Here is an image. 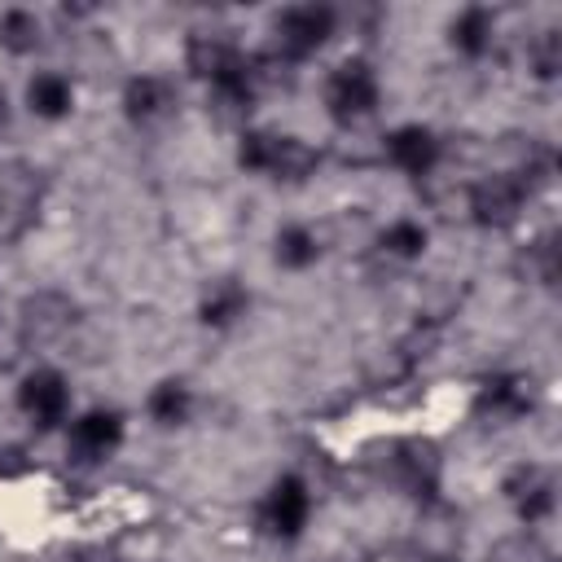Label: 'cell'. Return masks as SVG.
I'll list each match as a JSON object with an SVG mask.
<instances>
[{
  "label": "cell",
  "mask_w": 562,
  "mask_h": 562,
  "mask_svg": "<svg viewBox=\"0 0 562 562\" xmlns=\"http://www.w3.org/2000/svg\"><path fill=\"white\" fill-rule=\"evenodd\" d=\"M527 70L536 79H553L562 70V35H558V26H544V31H536L527 40Z\"/></svg>",
  "instance_id": "23"
},
{
  "label": "cell",
  "mask_w": 562,
  "mask_h": 562,
  "mask_svg": "<svg viewBox=\"0 0 562 562\" xmlns=\"http://www.w3.org/2000/svg\"><path fill=\"white\" fill-rule=\"evenodd\" d=\"M307 518H312V487H307V479L294 474V470L277 474V479L268 483V492L259 496V505H255V527H259L268 540H281V544L299 540L303 527H307Z\"/></svg>",
  "instance_id": "7"
},
{
  "label": "cell",
  "mask_w": 562,
  "mask_h": 562,
  "mask_svg": "<svg viewBox=\"0 0 562 562\" xmlns=\"http://www.w3.org/2000/svg\"><path fill=\"white\" fill-rule=\"evenodd\" d=\"M250 312V290L237 277H215L198 299V321L206 329H233Z\"/></svg>",
  "instance_id": "15"
},
{
  "label": "cell",
  "mask_w": 562,
  "mask_h": 562,
  "mask_svg": "<svg viewBox=\"0 0 562 562\" xmlns=\"http://www.w3.org/2000/svg\"><path fill=\"white\" fill-rule=\"evenodd\" d=\"M237 167L268 176V180H285L299 184L321 167V149L307 145L294 132H272V127H246L237 140Z\"/></svg>",
  "instance_id": "2"
},
{
  "label": "cell",
  "mask_w": 562,
  "mask_h": 562,
  "mask_svg": "<svg viewBox=\"0 0 562 562\" xmlns=\"http://www.w3.org/2000/svg\"><path fill=\"white\" fill-rule=\"evenodd\" d=\"M536 408V382L527 373H492L479 395H474V413L483 422H522Z\"/></svg>",
  "instance_id": "12"
},
{
  "label": "cell",
  "mask_w": 562,
  "mask_h": 562,
  "mask_svg": "<svg viewBox=\"0 0 562 562\" xmlns=\"http://www.w3.org/2000/svg\"><path fill=\"white\" fill-rule=\"evenodd\" d=\"M26 110L44 123H61L75 110V79L61 70H40L26 83Z\"/></svg>",
  "instance_id": "16"
},
{
  "label": "cell",
  "mask_w": 562,
  "mask_h": 562,
  "mask_svg": "<svg viewBox=\"0 0 562 562\" xmlns=\"http://www.w3.org/2000/svg\"><path fill=\"white\" fill-rule=\"evenodd\" d=\"M18 413L35 426V430H53L70 417V378L53 364H35L31 373H22L18 382Z\"/></svg>",
  "instance_id": "9"
},
{
  "label": "cell",
  "mask_w": 562,
  "mask_h": 562,
  "mask_svg": "<svg viewBox=\"0 0 562 562\" xmlns=\"http://www.w3.org/2000/svg\"><path fill=\"white\" fill-rule=\"evenodd\" d=\"M382 158H386L395 171L422 180V176H430V171L443 162V140H439V132L426 127V123H400V127H391V132L382 136Z\"/></svg>",
  "instance_id": "11"
},
{
  "label": "cell",
  "mask_w": 562,
  "mask_h": 562,
  "mask_svg": "<svg viewBox=\"0 0 562 562\" xmlns=\"http://www.w3.org/2000/svg\"><path fill=\"white\" fill-rule=\"evenodd\" d=\"M448 44H452L461 57H470V61L487 57L492 44H496V13L483 9V4H465V9L448 22Z\"/></svg>",
  "instance_id": "17"
},
{
  "label": "cell",
  "mask_w": 562,
  "mask_h": 562,
  "mask_svg": "<svg viewBox=\"0 0 562 562\" xmlns=\"http://www.w3.org/2000/svg\"><path fill=\"white\" fill-rule=\"evenodd\" d=\"M338 31V9L334 4H290L272 18V61L299 66L312 53H321Z\"/></svg>",
  "instance_id": "5"
},
{
  "label": "cell",
  "mask_w": 562,
  "mask_h": 562,
  "mask_svg": "<svg viewBox=\"0 0 562 562\" xmlns=\"http://www.w3.org/2000/svg\"><path fill=\"white\" fill-rule=\"evenodd\" d=\"M75 325V303L57 290H40L22 303V316H18V329H22V342H53L61 338L66 329Z\"/></svg>",
  "instance_id": "14"
},
{
  "label": "cell",
  "mask_w": 562,
  "mask_h": 562,
  "mask_svg": "<svg viewBox=\"0 0 562 562\" xmlns=\"http://www.w3.org/2000/svg\"><path fill=\"white\" fill-rule=\"evenodd\" d=\"M44 189V171L31 158H0V246H13L35 228Z\"/></svg>",
  "instance_id": "4"
},
{
  "label": "cell",
  "mask_w": 562,
  "mask_h": 562,
  "mask_svg": "<svg viewBox=\"0 0 562 562\" xmlns=\"http://www.w3.org/2000/svg\"><path fill=\"white\" fill-rule=\"evenodd\" d=\"M321 101H325V114H329L338 127H356V123L373 119V110H378V101H382L378 70H373L364 57L338 61V66L325 75Z\"/></svg>",
  "instance_id": "6"
},
{
  "label": "cell",
  "mask_w": 562,
  "mask_h": 562,
  "mask_svg": "<svg viewBox=\"0 0 562 562\" xmlns=\"http://www.w3.org/2000/svg\"><path fill=\"white\" fill-rule=\"evenodd\" d=\"M321 255H325V246H321V233L312 224H299L294 220V224H281L277 237H272V259L285 272H307Z\"/></svg>",
  "instance_id": "19"
},
{
  "label": "cell",
  "mask_w": 562,
  "mask_h": 562,
  "mask_svg": "<svg viewBox=\"0 0 562 562\" xmlns=\"http://www.w3.org/2000/svg\"><path fill=\"white\" fill-rule=\"evenodd\" d=\"M426 562H457V558H426Z\"/></svg>",
  "instance_id": "26"
},
{
  "label": "cell",
  "mask_w": 562,
  "mask_h": 562,
  "mask_svg": "<svg viewBox=\"0 0 562 562\" xmlns=\"http://www.w3.org/2000/svg\"><path fill=\"white\" fill-rule=\"evenodd\" d=\"M527 272L540 281V285H553L558 281V233L544 228L531 246H527Z\"/></svg>",
  "instance_id": "24"
},
{
  "label": "cell",
  "mask_w": 562,
  "mask_h": 562,
  "mask_svg": "<svg viewBox=\"0 0 562 562\" xmlns=\"http://www.w3.org/2000/svg\"><path fill=\"white\" fill-rule=\"evenodd\" d=\"M487 562H558V558H553V549H549L531 527H522V531L501 536V540L487 549Z\"/></svg>",
  "instance_id": "22"
},
{
  "label": "cell",
  "mask_w": 562,
  "mask_h": 562,
  "mask_svg": "<svg viewBox=\"0 0 562 562\" xmlns=\"http://www.w3.org/2000/svg\"><path fill=\"white\" fill-rule=\"evenodd\" d=\"M501 492H505V501H509V509L518 514L522 527H540V522L553 514V505H558V479H553V470L540 465V461L514 465V470L505 474Z\"/></svg>",
  "instance_id": "10"
},
{
  "label": "cell",
  "mask_w": 562,
  "mask_h": 562,
  "mask_svg": "<svg viewBox=\"0 0 562 562\" xmlns=\"http://www.w3.org/2000/svg\"><path fill=\"white\" fill-rule=\"evenodd\" d=\"M44 44V22L35 9H4L0 13V48L13 57H31Z\"/></svg>",
  "instance_id": "21"
},
{
  "label": "cell",
  "mask_w": 562,
  "mask_h": 562,
  "mask_svg": "<svg viewBox=\"0 0 562 562\" xmlns=\"http://www.w3.org/2000/svg\"><path fill=\"white\" fill-rule=\"evenodd\" d=\"M426 246H430V228H426L422 220H413V215H400V220H391V224L378 233V250H382L386 259H395V263L422 259Z\"/></svg>",
  "instance_id": "20"
},
{
  "label": "cell",
  "mask_w": 562,
  "mask_h": 562,
  "mask_svg": "<svg viewBox=\"0 0 562 562\" xmlns=\"http://www.w3.org/2000/svg\"><path fill=\"white\" fill-rule=\"evenodd\" d=\"M193 408H198V395H193V386L184 382V378H162V382H154V391L145 395V413H149V422H158V426H189V417H193Z\"/></svg>",
  "instance_id": "18"
},
{
  "label": "cell",
  "mask_w": 562,
  "mask_h": 562,
  "mask_svg": "<svg viewBox=\"0 0 562 562\" xmlns=\"http://www.w3.org/2000/svg\"><path fill=\"white\" fill-rule=\"evenodd\" d=\"M119 105H123V119H127L132 127H158V123L171 119V110H176V83H171L167 75L140 70V75H132V79L123 83Z\"/></svg>",
  "instance_id": "13"
},
{
  "label": "cell",
  "mask_w": 562,
  "mask_h": 562,
  "mask_svg": "<svg viewBox=\"0 0 562 562\" xmlns=\"http://www.w3.org/2000/svg\"><path fill=\"white\" fill-rule=\"evenodd\" d=\"M9 127V97H4V88H0V132Z\"/></svg>",
  "instance_id": "25"
},
{
  "label": "cell",
  "mask_w": 562,
  "mask_h": 562,
  "mask_svg": "<svg viewBox=\"0 0 562 562\" xmlns=\"http://www.w3.org/2000/svg\"><path fill=\"white\" fill-rule=\"evenodd\" d=\"M540 180H544V167H536L531 154H527V162H518L509 171H492V176L474 180L470 184V220L483 228H509L522 215V206Z\"/></svg>",
  "instance_id": "3"
},
{
  "label": "cell",
  "mask_w": 562,
  "mask_h": 562,
  "mask_svg": "<svg viewBox=\"0 0 562 562\" xmlns=\"http://www.w3.org/2000/svg\"><path fill=\"white\" fill-rule=\"evenodd\" d=\"M184 61L206 83V92H211V101H215L220 114L246 119L255 110L259 88L268 79L263 57H250L237 40H228L220 31H193L189 44H184Z\"/></svg>",
  "instance_id": "1"
},
{
  "label": "cell",
  "mask_w": 562,
  "mask_h": 562,
  "mask_svg": "<svg viewBox=\"0 0 562 562\" xmlns=\"http://www.w3.org/2000/svg\"><path fill=\"white\" fill-rule=\"evenodd\" d=\"M127 439V422L119 408H83L66 426V457L75 465H105Z\"/></svg>",
  "instance_id": "8"
}]
</instances>
